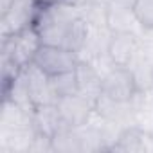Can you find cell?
Segmentation results:
<instances>
[{"instance_id": "obj_1", "label": "cell", "mask_w": 153, "mask_h": 153, "mask_svg": "<svg viewBox=\"0 0 153 153\" xmlns=\"http://www.w3.org/2000/svg\"><path fill=\"white\" fill-rule=\"evenodd\" d=\"M33 25L43 45L65 47L78 54L83 52L90 33V25L83 16V9L63 2L38 7Z\"/></svg>"}, {"instance_id": "obj_2", "label": "cell", "mask_w": 153, "mask_h": 153, "mask_svg": "<svg viewBox=\"0 0 153 153\" xmlns=\"http://www.w3.org/2000/svg\"><path fill=\"white\" fill-rule=\"evenodd\" d=\"M81 58L78 52L68 51L65 47H58V45H43L38 49L33 63L36 67H40L47 76H56L61 72H68V70H76V67L79 65Z\"/></svg>"}, {"instance_id": "obj_3", "label": "cell", "mask_w": 153, "mask_h": 153, "mask_svg": "<svg viewBox=\"0 0 153 153\" xmlns=\"http://www.w3.org/2000/svg\"><path fill=\"white\" fill-rule=\"evenodd\" d=\"M103 94L115 101L128 103V101H133L140 94V90L128 67L114 65L103 74Z\"/></svg>"}, {"instance_id": "obj_4", "label": "cell", "mask_w": 153, "mask_h": 153, "mask_svg": "<svg viewBox=\"0 0 153 153\" xmlns=\"http://www.w3.org/2000/svg\"><path fill=\"white\" fill-rule=\"evenodd\" d=\"M40 47H42V40L34 25H29L13 36H2V49L9 51L13 59L20 67H27L29 63H33Z\"/></svg>"}, {"instance_id": "obj_5", "label": "cell", "mask_w": 153, "mask_h": 153, "mask_svg": "<svg viewBox=\"0 0 153 153\" xmlns=\"http://www.w3.org/2000/svg\"><path fill=\"white\" fill-rule=\"evenodd\" d=\"M142 38L135 31H117L112 33V38L106 47L110 61L117 67H130L139 54Z\"/></svg>"}, {"instance_id": "obj_6", "label": "cell", "mask_w": 153, "mask_h": 153, "mask_svg": "<svg viewBox=\"0 0 153 153\" xmlns=\"http://www.w3.org/2000/svg\"><path fill=\"white\" fill-rule=\"evenodd\" d=\"M56 105H58L61 123L65 128H81L90 121L94 114V105L81 94L59 97Z\"/></svg>"}, {"instance_id": "obj_7", "label": "cell", "mask_w": 153, "mask_h": 153, "mask_svg": "<svg viewBox=\"0 0 153 153\" xmlns=\"http://www.w3.org/2000/svg\"><path fill=\"white\" fill-rule=\"evenodd\" d=\"M36 11L38 7L34 4V0H15V4L9 7V11L0 16L2 36H13L22 29L33 25Z\"/></svg>"}, {"instance_id": "obj_8", "label": "cell", "mask_w": 153, "mask_h": 153, "mask_svg": "<svg viewBox=\"0 0 153 153\" xmlns=\"http://www.w3.org/2000/svg\"><path fill=\"white\" fill-rule=\"evenodd\" d=\"M25 70V78H27V87H29V97L31 103L34 106L40 105H51L56 103L58 97L52 92L51 87V78L34 63H29L27 67H24Z\"/></svg>"}, {"instance_id": "obj_9", "label": "cell", "mask_w": 153, "mask_h": 153, "mask_svg": "<svg viewBox=\"0 0 153 153\" xmlns=\"http://www.w3.org/2000/svg\"><path fill=\"white\" fill-rule=\"evenodd\" d=\"M76 76H78L79 94L87 97L96 108V103L103 94V74L97 70V67L92 61L81 59L79 65L76 67Z\"/></svg>"}, {"instance_id": "obj_10", "label": "cell", "mask_w": 153, "mask_h": 153, "mask_svg": "<svg viewBox=\"0 0 153 153\" xmlns=\"http://www.w3.org/2000/svg\"><path fill=\"white\" fill-rule=\"evenodd\" d=\"M33 124H34L36 133H42V135H47L52 139L59 131V128H63L58 105L51 103V105L34 106L33 108Z\"/></svg>"}, {"instance_id": "obj_11", "label": "cell", "mask_w": 153, "mask_h": 153, "mask_svg": "<svg viewBox=\"0 0 153 153\" xmlns=\"http://www.w3.org/2000/svg\"><path fill=\"white\" fill-rule=\"evenodd\" d=\"M146 130L140 128L139 124H130L124 126L114 142L110 151H124V153H140L146 151V142H144Z\"/></svg>"}, {"instance_id": "obj_12", "label": "cell", "mask_w": 153, "mask_h": 153, "mask_svg": "<svg viewBox=\"0 0 153 153\" xmlns=\"http://www.w3.org/2000/svg\"><path fill=\"white\" fill-rule=\"evenodd\" d=\"M131 22H137V18L133 15V9L126 7V6H121V4L114 2V0H110L108 6H106V24H108L110 31L112 33H117V31H133Z\"/></svg>"}, {"instance_id": "obj_13", "label": "cell", "mask_w": 153, "mask_h": 153, "mask_svg": "<svg viewBox=\"0 0 153 153\" xmlns=\"http://www.w3.org/2000/svg\"><path fill=\"white\" fill-rule=\"evenodd\" d=\"M52 151L58 153H79L83 151L81 139L78 128H59V131L52 137Z\"/></svg>"}, {"instance_id": "obj_14", "label": "cell", "mask_w": 153, "mask_h": 153, "mask_svg": "<svg viewBox=\"0 0 153 153\" xmlns=\"http://www.w3.org/2000/svg\"><path fill=\"white\" fill-rule=\"evenodd\" d=\"M51 78V87L54 96L59 97H67V96H74L79 94V87H78V76L76 70H68V72H61L56 76H49Z\"/></svg>"}, {"instance_id": "obj_15", "label": "cell", "mask_w": 153, "mask_h": 153, "mask_svg": "<svg viewBox=\"0 0 153 153\" xmlns=\"http://www.w3.org/2000/svg\"><path fill=\"white\" fill-rule=\"evenodd\" d=\"M131 9L140 29L153 31V0H137Z\"/></svg>"}, {"instance_id": "obj_16", "label": "cell", "mask_w": 153, "mask_h": 153, "mask_svg": "<svg viewBox=\"0 0 153 153\" xmlns=\"http://www.w3.org/2000/svg\"><path fill=\"white\" fill-rule=\"evenodd\" d=\"M13 4H15V0H0V16L6 15Z\"/></svg>"}, {"instance_id": "obj_17", "label": "cell", "mask_w": 153, "mask_h": 153, "mask_svg": "<svg viewBox=\"0 0 153 153\" xmlns=\"http://www.w3.org/2000/svg\"><path fill=\"white\" fill-rule=\"evenodd\" d=\"M54 2H59V0H34V4L36 7H45V6H51Z\"/></svg>"}, {"instance_id": "obj_18", "label": "cell", "mask_w": 153, "mask_h": 153, "mask_svg": "<svg viewBox=\"0 0 153 153\" xmlns=\"http://www.w3.org/2000/svg\"><path fill=\"white\" fill-rule=\"evenodd\" d=\"M114 2H117V4H121V6H126V7H133L137 0H114Z\"/></svg>"}]
</instances>
